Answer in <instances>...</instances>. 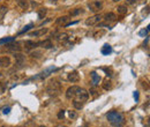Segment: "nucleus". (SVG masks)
<instances>
[{"label":"nucleus","instance_id":"obj_2","mask_svg":"<svg viewBox=\"0 0 150 127\" xmlns=\"http://www.w3.org/2000/svg\"><path fill=\"white\" fill-rule=\"evenodd\" d=\"M45 90L49 96H58L61 93V84L57 80H51L46 86Z\"/></svg>","mask_w":150,"mask_h":127},{"label":"nucleus","instance_id":"obj_39","mask_svg":"<svg viewBox=\"0 0 150 127\" xmlns=\"http://www.w3.org/2000/svg\"><path fill=\"white\" fill-rule=\"evenodd\" d=\"M51 1H52V2H57V0H51Z\"/></svg>","mask_w":150,"mask_h":127},{"label":"nucleus","instance_id":"obj_36","mask_svg":"<svg viewBox=\"0 0 150 127\" xmlns=\"http://www.w3.org/2000/svg\"><path fill=\"white\" fill-rule=\"evenodd\" d=\"M134 2H135V0H127V4H129V5L134 4Z\"/></svg>","mask_w":150,"mask_h":127},{"label":"nucleus","instance_id":"obj_17","mask_svg":"<svg viewBox=\"0 0 150 127\" xmlns=\"http://www.w3.org/2000/svg\"><path fill=\"white\" fill-rule=\"evenodd\" d=\"M69 20V16H61V17H58L56 20V24L57 26H64L66 22Z\"/></svg>","mask_w":150,"mask_h":127},{"label":"nucleus","instance_id":"obj_32","mask_svg":"<svg viewBox=\"0 0 150 127\" xmlns=\"http://www.w3.org/2000/svg\"><path fill=\"white\" fill-rule=\"evenodd\" d=\"M148 32H149V27H147L146 30H142L140 32V35H141V36H143V35H147V36H148Z\"/></svg>","mask_w":150,"mask_h":127},{"label":"nucleus","instance_id":"obj_10","mask_svg":"<svg viewBox=\"0 0 150 127\" xmlns=\"http://www.w3.org/2000/svg\"><path fill=\"white\" fill-rule=\"evenodd\" d=\"M48 32H49L48 28H42V29H39V30H35V31L30 32V34H29V36H31V37H39V36H44V35L48 34Z\"/></svg>","mask_w":150,"mask_h":127},{"label":"nucleus","instance_id":"obj_43","mask_svg":"<svg viewBox=\"0 0 150 127\" xmlns=\"http://www.w3.org/2000/svg\"><path fill=\"white\" fill-rule=\"evenodd\" d=\"M80 127H84V126H80Z\"/></svg>","mask_w":150,"mask_h":127},{"label":"nucleus","instance_id":"obj_8","mask_svg":"<svg viewBox=\"0 0 150 127\" xmlns=\"http://www.w3.org/2000/svg\"><path fill=\"white\" fill-rule=\"evenodd\" d=\"M67 79H68V81L72 82V83H76V82L80 81V75H78L77 72L74 71V72H70V73L68 74Z\"/></svg>","mask_w":150,"mask_h":127},{"label":"nucleus","instance_id":"obj_11","mask_svg":"<svg viewBox=\"0 0 150 127\" xmlns=\"http://www.w3.org/2000/svg\"><path fill=\"white\" fill-rule=\"evenodd\" d=\"M90 76H91V83H92V86L94 87H97L98 84H99V82H100V76L98 75L96 72H91L90 73Z\"/></svg>","mask_w":150,"mask_h":127},{"label":"nucleus","instance_id":"obj_9","mask_svg":"<svg viewBox=\"0 0 150 127\" xmlns=\"http://www.w3.org/2000/svg\"><path fill=\"white\" fill-rule=\"evenodd\" d=\"M12 65V60L9 57H0V67L7 68Z\"/></svg>","mask_w":150,"mask_h":127},{"label":"nucleus","instance_id":"obj_5","mask_svg":"<svg viewBox=\"0 0 150 127\" xmlns=\"http://www.w3.org/2000/svg\"><path fill=\"white\" fill-rule=\"evenodd\" d=\"M14 58H15V67L16 68H22L26 64V57L22 53H15Z\"/></svg>","mask_w":150,"mask_h":127},{"label":"nucleus","instance_id":"obj_4","mask_svg":"<svg viewBox=\"0 0 150 127\" xmlns=\"http://www.w3.org/2000/svg\"><path fill=\"white\" fill-rule=\"evenodd\" d=\"M102 17H103V15H100V14H95V15L88 17V19L85 20V24H87V26H90V27L96 26V24L99 23V21L102 20Z\"/></svg>","mask_w":150,"mask_h":127},{"label":"nucleus","instance_id":"obj_34","mask_svg":"<svg viewBox=\"0 0 150 127\" xmlns=\"http://www.w3.org/2000/svg\"><path fill=\"white\" fill-rule=\"evenodd\" d=\"M76 23H78V21L70 22V23H65V24H64V26H65V27H69V26H73V24H76Z\"/></svg>","mask_w":150,"mask_h":127},{"label":"nucleus","instance_id":"obj_20","mask_svg":"<svg viewBox=\"0 0 150 127\" xmlns=\"http://www.w3.org/2000/svg\"><path fill=\"white\" fill-rule=\"evenodd\" d=\"M7 50H8V51L19 52V51H21V48L19 46V44H9V45H7Z\"/></svg>","mask_w":150,"mask_h":127},{"label":"nucleus","instance_id":"obj_44","mask_svg":"<svg viewBox=\"0 0 150 127\" xmlns=\"http://www.w3.org/2000/svg\"><path fill=\"white\" fill-rule=\"evenodd\" d=\"M0 76H1V73H0Z\"/></svg>","mask_w":150,"mask_h":127},{"label":"nucleus","instance_id":"obj_15","mask_svg":"<svg viewBox=\"0 0 150 127\" xmlns=\"http://www.w3.org/2000/svg\"><path fill=\"white\" fill-rule=\"evenodd\" d=\"M16 4L20 8L22 9H28L29 7V0H16Z\"/></svg>","mask_w":150,"mask_h":127},{"label":"nucleus","instance_id":"obj_12","mask_svg":"<svg viewBox=\"0 0 150 127\" xmlns=\"http://www.w3.org/2000/svg\"><path fill=\"white\" fill-rule=\"evenodd\" d=\"M38 46V43L37 42H34V41H27L26 43H24V49H26V51H31V50L36 49Z\"/></svg>","mask_w":150,"mask_h":127},{"label":"nucleus","instance_id":"obj_14","mask_svg":"<svg viewBox=\"0 0 150 127\" xmlns=\"http://www.w3.org/2000/svg\"><path fill=\"white\" fill-rule=\"evenodd\" d=\"M37 43H38V45H39V46H42V48H44V49H51V48L53 46L52 42H51L50 39H45V41L37 42Z\"/></svg>","mask_w":150,"mask_h":127},{"label":"nucleus","instance_id":"obj_27","mask_svg":"<svg viewBox=\"0 0 150 127\" xmlns=\"http://www.w3.org/2000/svg\"><path fill=\"white\" fill-rule=\"evenodd\" d=\"M46 12H48V9L46 8H42L38 11V19H44V16L46 15Z\"/></svg>","mask_w":150,"mask_h":127},{"label":"nucleus","instance_id":"obj_42","mask_svg":"<svg viewBox=\"0 0 150 127\" xmlns=\"http://www.w3.org/2000/svg\"><path fill=\"white\" fill-rule=\"evenodd\" d=\"M1 127H8V126H1Z\"/></svg>","mask_w":150,"mask_h":127},{"label":"nucleus","instance_id":"obj_19","mask_svg":"<svg viewBox=\"0 0 150 127\" xmlns=\"http://www.w3.org/2000/svg\"><path fill=\"white\" fill-rule=\"evenodd\" d=\"M127 11H128V8H127V6H125V5H120L117 8L118 14H121V15H125V14L127 13Z\"/></svg>","mask_w":150,"mask_h":127},{"label":"nucleus","instance_id":"obj_35","mask_svg":"<svg viewBox=\"0 0 150 127\" xmlns=\"http://www.w3.org/2000/svg\"><path fill=\"white\" fill-rule=\"evenodd\" d=\"M134 97H135V99H136V101L139 99V93H137V91H135V93H134Z\"/></svg>","mask_w":150,"mask_h":127},{"label":"nucleus","instance_id":"obj_26","mask_svg":"<svg viewBox=\"0 0 150 127\" xmlns=\"http://www.w3.org/2000/svg\"><path fill=\"white\" fill-rule=\"evenodd\" d=\"M73 106L76 109V110H81V109L83 108V103H81V102L76 101V99H74L73 101Z\"/></svg>","mask_w":150,"mask_h":127},{"label":"nucleus","instance_id":"obj_22","mask_svg":"<svg viewBox=\"0 0 150 127\" xmlns=\"http://www.w3.org/2000/svg\"><path fill=\"white\" fill-rule=\"evenodd\" d=\"M111 88H112L111 81H110L109 79H105L104 82H103V89H105V90H110Z\"/></svg>","mask_w":150,"mask_h":127},{"label":"nucleus","instance_id":"obj_30","mask_svg":"<svg viewBox=\"0 0 150 127\" xmlns=\"http://www.w3.org/2000/svg\"><path fill=\"white\" fill-rule=\"evenodd\" d=\"M68 117H69L70 119H75V118H77V114H76V112H74V111H68Z\"/></svg>","mask_w":150,"mask_h":127},{"label":"nucleus","instance_id":"obj_13","mask_svg":"<svg viewBox=\"0 0 150 127\" xmlns=\"http://www.w3.org/2000/svg\"><path fill=\"white\" fill-rule=\"evenodd\" d=\"M54 71H58V68H56V67H50V68H48V69H45L44 72H42L41 74H39L38 76H36V79H43V78H46V76H49L50 75V73H52V72H54Z\"/></svg>","mask_w":150,"mask_h":127},{"label":"nucleus","instance_id":"obj_28","mask_svg":"<svg viewBox=\"0 0 150 127\" xmlns=\"http://www.w3.org/2000/svg\"><path fill=\"white\" fill-rule=\"evenodd\" d=\"M31 57H33V58H41V57H42V51H34V52H31Z\"/></svg>","mask_w":150,"mask_h":127},{"label":"nucleus","instance_id":"obj_46","mask_svg":"<svg viewBox=\"0 0 150 127\" xmlns=\"http://www.w3.org/2000/svg\"><path fill=\"white\" fill-rule=\"evenodd\" d=\"M64 1H65V0H64Z\"/></svg>","mask_w":150,"mask_h":127},{"label":"nucleus","instance_id":"obj_21","mask_svg":"<svg viewBox=\"0 0 150 127\" xmlns=\"http://www.w3.org/2000/svg\"><path fill=\"white\" fill-rule=\"evenodd\" d=\"M14 39H15V37H5V38H1L0 39V45L12 43V42H14Z\"/></svg>","mask_w":150,"mask_h":127},{"label":"nucleus","instance_id":"obj_25","mask_svg":"<svg viewBox=\"0 0 150 127\" xmlns=\"http://www.w3.org/2000/svg\"><path fill=\"white\" fill-rule=\"evenodd\" d=\"M57 39H58V41H67V39H68V35L67 34H66V32H62V34H59L58 35V36H57Z\"/></svg>","mask_w":150,"mask_h":127},{"label":"nucleus","instance_id":"obj_18","mask_svg":"<svg viewBox=\"0 0 150 127\" xmlns=\"http://www.w3.org/2000/svg\"><path fill=\"white\" fill-rule=\"evenodd\" d=\"M100 52H102V54H104V56H109V54L112 52V48L109 45V44H104V46L102 48Z\"/></svg>","mask_w":150,"mask_h":127},{"label":"nucleus","instance_id":"obj_23","mask_svg":"<svg viewBox=\"0 0 150 127\" xmlns=\"http://www.w3.org/2000/svg\"><path fill=\"white\" fill-rule=\"evenodd\" d=\"M83 12H84V9H83V8H75V9H73V11L70 12L69 15L70 16H76V15H80V14H82Z\"/></svg>","mask_w":150,"mask_h":127},{"label":"nucleus","instance_id":"obj_41","mask_svg":"<svg viewBox=\"0 0 150 127\" xmlns=\"http://www.w3.org/2000/svg\"><path fill=\"white\" fill-rule=\"evenodd\" d=\"M18 127H26V126H18Z\"/></svg>","mask_w":150,"mask_h":127},{"label":"nucleus","instance_id":"obj_16","mask_svg":"<svg viewBox=\"0 0 150 127\" xmlns=\"http://www.w3.org/2000/svg\"><path fill=\"white\" fill-rule=\"evenodd\" d=\"M102 19H104L106 22H111V21H114V20L117 19V16H115L114 13H111V12H110V13H106V14H105V15L103 16Z\"/></svg>","mask_w":150,"mask_h":127},{"label":"nucleus","instance_id":"obj_37","mask_svg":"<svg viewBox=\"0 0 150 127\" xmlns=\"http://www.w3.org/2000/svg\"><path fill=\"white\" fill-rule=\"evenodd\" d=\"M56 127H67V126H65V125H57Z\"/></svg>","mask_w":150,"mask_h":127},{"label":"nucleus","instance_id":"obj_3","mask_svg":"<svg viewBox=\"0 0 150 127\" xmlns=\"http://www.w3.org/2000/svg\"><path fill=\"white\" fill-rule=\"evenodd\" d=\"M88 98H89V93H88L85 89L80 88V87H78L77 91H76V94H75V99L84 104L85 102L88 101Z\"/></svg>","mask_w":150,"mask_h":127},{"label":"nucleus","instance_id":"obj_1","mask_svg":"<svg viewBox=\"0 0 150 127\" xmlns=\"http://www.w3.org/2000/svg\"><path fill=\"white\" fill-rule=\"evenodd\" d=\"M107 120L113 127H122L125 124V117L122 113L118 111H111L106 114Z\"/></svg>","mask_w":150,"mask_h":127},{"label":"nucleus","instance_id":"obj_24","mask_svg":"<svg viewBox=\"0 0 150 127\" xmlns=\"http://www.w3.org/2000/svg\"><path fill=\"white\" fill-rule=\"evenodd\" d=\"M7 12H8V7H7V6H1V7H0V20L4 19V16L7 14Z\"/></svg>","mask_w":150,"mask_h":127},{"label":"nucleus","instance_id":"obj_38","mask_svg":"<svg viewBox=\"0 0 150 127\" xmlns=\"http://www.w3.org/2000/svg\"><path fill=\"white\" fill-rule=\"evenodd\" d=\"M112 1H114V2H118V1H120V0H112Z\"/></svg>","mask_w":150,"mask_h":127},{"label":"nucleus","instance_id":"obj_31","mask_svg":"<svg viewBox=\"0 0 150 127\" xmlns=\"http://www.w3.org/2000/svg\"><path fill=\"white\" fill-rule=\"evenodd\" d=\"M58 118L59 119H64V118H65V110H60V111H59Z\"/></svg>","mask_w":150,"mask_h":127},{"label":"nucleus","instance_id":"obj_7","mask_svg":"<svg viewBox=\"0 0 150 127\" xmlns=\"http://www.w3.org/2000/svg\"><path fill=\"white\" fill-rule=\"evenodd\" d=\"M77 89H78L77 86H72V87H69V88H68L67 90H66V98H68V99L74 98L76 91H77Z\"/></svg>","mask_w":150,"mask_h":127},{"label":"nucleus","instance_id":"obj_33","mask_svg":"<svg viewBox=\"0 0 150 127\" xmlns=\"http://www.w3.org/2000/svg\"><path fill=\"white\" fill-rule=\"evenodd\" d=\"M11 112V108H4L2 109V113L4 114H8Z\"/></svg>","mask_w":150,"mask_h":127},{"label":"nucleus","instance_id":"obj_45","mask_svg":"<svg viewBox=\"0 0 150 127\" xmlns=\"http://www.w3.org/2000/svg\"><path fill=\"white\" fill-rule=\"evenodd\" d=\"M0 1H1V0H0Z\"/></svg>","mask_w":150,"mask_h":127},{"label":"nucleus","instance_id":"obj_29","mask_svg":"<svg viewBox=\"0 0 150 127\" xmlns=\"http://www.w3.org/2000/svg\"><path fill=\"white\" fill-rule=\"evenodd\" d=\"M33 27H34V24H33V23H30V24H28V26H26V27H24V29H23V30H22V31H20V35H21V34H24V32H27V31L29 30V29H31V28H33Z\"/></svg>","mask_w":150,"mask_h":127},{"label":"nucleus","instance_id":"obj_6","mask_svg":"<svg viewBox=\"0 0 150 127\" xmlns=\"http://www.w3.org/2000/svg\"><path fill=\"white\" fill-rule=\"evenodd\" d=\"M89 8H90V11L91 12H94V13H96V12H99L100 9H102V7H103V4L100 1H92V2H90L89 5Z\"/></svg>","mask_w":150,"mask_h":127},{"label":"nucleus","instance_id":"obj_40","mask_svg":"<svg viewBox=\"0 0 150 127\" xmlns=\"http://www.w3.org/2000/svg\"><path fill=\"white\" fill-rule=\"evenodd\" d=\"M37 127H46V126H37Z\"/></svg>","mask_w":150,"mask_h":127}]
</instances>
